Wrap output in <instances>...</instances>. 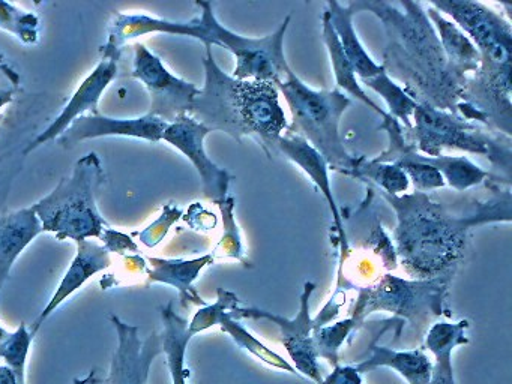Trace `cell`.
<instances>
[{
	"mask_svg": "<svg viewBox=\"0 0 512 384\" xmlns=\"http://www.w3.org/2000/svg\"><path fill=\"white\" fill-rule=\"evenodd\" d=\"M353 12L370 11L386 30L383 69L406 84L416 104L457 114L467 81L455 77L443 53L439 36L421 3L350 2ZM386 72V74H389Z\"/></svg>",
	"mask_w": 512,
	"mask_h": 384,
	"instance_id": "1",
	"label": "cell"
},
{
	"mask_svg": "<svg viewBox=\"0 0 512 384\" xmlns=\"http://www.w3.org/2000/svg\"><path fill=\"white\" fill-rule=\"evenodd\" d=\"M382 195L397 212L395 254L406 272L418 278L451 275L452 267L463 257L467 231L473 225L511 221L509 188L500 197L479 204L478 210L464 216L452 215L425 192L404 195L382 192Z\"/></svg>",
	"mask_w": 512,
	"mask_h": 384,
	"instance_id": "2",
	"label": "cell"
},
{
	"mask_svg": "<svg viewBox=\"0 0 512 384\" xmlns=\"http://www.w3.org/2000/svg\"><path fill=\"white\" fill-rule=\"evenodd\" d=\"M212 47L203 57L205 86L199 90L188 116L209 131H223L235 140L253 137L266 155L278 152L277 146L287 129L286 114L280 105V92L268 81L236 80L215 62Z\"/></svg>",
	"mask_w": 512,
	"mask_h": 384,
	"instance_id": "3",
	"label": "cell"
},
{
	"mask_svg": "<svg viewBox=\"0 0 512 384\" xmlns=\"http://www.w3.org/2000/svg\"><path fill=\"white\" fill-rule=\"evenodd\" d=\"M104 179L97 153L80 158L73 174L62 179L53 192L32 206L43 231L56 234L58 240L71 239L76 243L91 237L101 239V234L109 227L97 204V192Z\"/></svg>",
	"mask_w": 512,
	"mask_h": 384,
	"instance_id": "4",
	"label": "cell"
},
{
	"mask_svg": "<svg viewBox=\"0 0 512 384\" xmlns=\"http://www.w3.org/2000/svg\"><path fill=\"white\" fill-rule=\"evenodd\" d=\"M275 87L283 93L292 111L289 132L305 138L334 170L352 173L356 158L347 152L340 135L341 116L349 108V96L340 89H310L292 69Z\"/></svg>",
	"mask_w": 512,
	"mask_h": 384,
	"instance_id": "5",
	"label": "cell"
},
{
	"mask_svg": "<svg viewBox=\"0 0 512 384\" xmlns=\"http://www.w3.org/2000/svg\"><path fill=\"white\" fill-rule=\"evenodd\" d=\"M412 117L415 125L410 131L404 129L409 132L404 135L421 155L436 158L442 149H460L487 156L508 173L511 170V137L494 135L470 120L428 104L416 105Z\"/></svg>",
	"mask_w": 512,
	"mask_h": 384,
	"instance_id": "6",
	"label": "cell"
},
{
	"mask_svg": "<svg viewBox=\"0 0 512 384\" xmlns=\"http://www.w3.org/2000/svg\"><path fill=\"white\" fill-rule=\"evenodd\" d=\"M437 11H445L478 48L476 78L499 80L511 77L512 29L509 21L493 9L467 0H434L428 2Z\"/></svg>",
	"mask_w": 512,
	"mask_h": 384,
	"instance_id": "7",
	"label": "cell"
},
{
	"mask_svg": "<svg viewBox=\"0 0 512 384\" xmlns=\"http://www.w3.org/2000/svg\"><path fill=\"white\" fill-rule=\"evenodd\" d=\"M292 15H287L280 27L272 35L262 39L245 38L236 35L218 23L215 15L209 18L212 45L227 48L236 57L233 78L236 80L268 81L277 86L290 71L284 57L283 42Z\"/></svg>",
	"mask_w": 512,
	"mask_h": 384,
	"instance_id": "8",
	"label": "cell"
},
{
	"mask_svg": "<svg viewBox=\"0 0 512 384\" xmlns=\"http://www.w3.org/2000/svg\"><path fill=\"white\" fill-rule=\"evenodd\" d=\"M446 281L448 278L442 276L430 281H404L397 276L385 275L376 287L362 291L353 320L356 323V318L365 317L377 309L397 312L416 320L428 309L437 314L436 305L445 291Z\"/></svg>",
	"mask_w": 512,
	"mask_h": 384,
	"instance_id": "9",
	"label": "cell"
},
{
	"mask_svg": "<svg viewBox=\"0 0 512 384\" xmlns=\"http://www.w3.org/2000/svg\"><path fill=\"white\" fill-rule=\"evenodd\" d=\"M133 77L142 81L151 96L148 114L172 123L182 114H188L199 93L196 84L188 83L167 71L160 57L137 42L134 45Z\"/></svg>",
	"mask_w": 512,
	"mask_h": 384,
	"instance_id": "10",
	"label": "cell"
},
{
	"mask_svg": "<svg viewBox=\"0 0 512 384\" xmlns=\"http://www.w3.org/2000/svg\"><path fill=\"white\" fill-rule=\"evenodd\" d=\"M209 132L211 131L205 125L197 122L188 114H182L178 119L169 123L164 131L163 140L181 150L193 162L194 167L199 171L200 179H202L203 194L209 200L218 203L227 197L233 176L224 168L218 167L206 155L203 141Z\"/></svg>",
	"mask_w": 512,
	"mask_h": 384,
	"instance_id": "11",
	"label": "cell"
},
{
	"mask_svg": "<svg viewBox=\"0 0 512 384\" xmlns=\"http://www.w3.org/2000/svg\"><path fill=\"white\" fill-rule=\"evenodd\" d=\"M118 333V348L113 354L107 384H146L155 357L163 353L161 336L152 333L146 341L139 336V327L122 321L118 315H110Z\"/></svg>",
	"mask_w": 512,
	"mask_h": 384,
	"instance_id": "12",
	"label": "cell"
},
{
	"mask_svg": "<svg viewBox=\"0 0 512 384\" xmlns=\"http://www.w3.org/2000/svg\"><path fill=\"white\" fill-rule=\"evenodd\" d=\"M119 57H121L119 51L101 48L100 65H98L97 68L94 69V72L80 84L79 89L74 93L67 107L56 117L55 122H53L46 131L41 132V134L26 147L25 155H28V153H31L32 150L37 149V147L49 143V141L58 140V138L70 128L71 123H73L77 117L83 116L86 111L98 113L97 107L101 95H103L106 87L109 86V84L115 80L116 75H118Z\"/></svg>",
	"mask_w": 512,
	"mask_h": 384,
	"instance_id": "13",
	"label": "cell"
},
{
	"mask_svg": "<svg viewBox=\"0 0 512 384\" xmlns=\"http://www.w3.org/2000/svg\"><path fill=\"white\" fill-rule=\"evenodd\" d=\"M167 126L169 123L166 120L151 114H145L139 119L121 120L110 119L98 111L77 117L70 128L58 138V144L70 149L82 141L100 137H134L158 143L163 140Z\"/></svg>",
	"mask_w": 512,
	"mask_h": 384,
	"instance_id": "14",
	"label": "cell"
},
{
	"mask_svg": "<svg viewBox=\"0 0 512 384\" xmlns=\"http://www.w3.org/2000/svg\"><path fill=\"white\" fill-rule=\"evenodd\" d=\"M314 284L307 282L305 291L301 299V311L295 320H286V318L277 317V315L269 314V312L257 311V309H238L239 315L242 317H263L268 320L275 321L281 327V335L289 353L292 354L293 360L298 363V368L311 377H317L316 354H314L313 341L310 339L311 321L308 315V299L313 293ZM320 381V380H319Z\"/></svg>",
	"mask_w": 512,
	"mask_h": 384,
	"instance_id": "15",
	"label": "cell"
},
{
	"mask_svg": "<svg viewBox=\"0 0 512 384\" xmlns=\"http://www.w3.org/2000/svg\"><path fill=\"white\" fill-rule=\"evenodd\" d=\"M110 264H112V258H110V252L104 246L98 245L94 240H83V242L77 243L76 258L71 263L70 269L65 273L55 296L50 299L49 305L41 312L40 317L32 326L31 335L35 336L44 320L50 317L53 311L59 308L71 294L76 293L95 273L110 267Z\"/></svg>",
	"mask_w": 512,
	"mask_h": 384,
	"instance_id": "16",
	"label": "cell"
},
{
	"mask_svg": "<svg viewBox=\"0 0 512 384\" xmlns=\"http://www.w3.org/2000/svg\"><path fill=\"white\" fill-rule=\"evenodd\" d=\"M277 149L278 152H283L290 161L299 165L310 176V179L319 186L323 195H325L326 201H328L329 207H331L332 215H334L335 227H337L338 236H340L341 252H343L344 257V252L349 251V243H347L337 203H335L334 195H332L331 183H329L328 177V164H326L325 159L317 150L310 146V143L305 138L289 131H287L286 135H281Z\"/></svg>",
	"mask_w": 512,
	"mask_h": 384,
	"instance_id": "17",
	"label": "cell"
},
{
	"mask_svg": "<svg viewBox=\"0 0 512 384\" xmlns=\"http://www.w3.org/2000/svg\"><path fill=\"white\" fill-rule=\"evenodd\" d=\"M43 231L32 207L0 216V288L10 276L17 258Z\"/></svg>",
	"mask_w": 512,
	"mask_h": 384,
	"instance_id": "18",
	"label": "cell"
},
{
	"mask_svg": "<svg viewBox=\"0 0 512 384\" xmlns=\"http://www.w3.org/2000/svg\"><path fill=\"white\" fill-rule=\"evenodd\" d=\"M427 6L428 9L425 14H427L433 27H436L437 32H439L437 36H439L449 68L454 72L455 77L467 81V72L478 71L479 63H481L478 48L454 21L446 20L437 9H434L428 3Z\"/></svg>",
	"mask_w": 512,
	"mask_h": 384,
	"instance_id": "19",
	"label": "cell"
},
{
	"mask_svg": "<svg viewBox=\"0 0 512 384\" xmlns=\"http://www.w3.org/2000/svg\"><path fill=\"white\" fill-rule=\"evenodd\" d=\"M329 17H331L332 27L337 33L341 48L346 54L349 62L352 63L353 71L362 80L376 77L380 72L385 71L383 66L377 65L367 51L362 47L359 39L356 38L355 29H353V9L349 5L343 6L338 2H328Z\"/></svg>",
	"mask_w": 512,
	"mask_h": 384,
	"instance_id": "20",
	"label": "cell"
},
{
	"mask_svg": "<svg viewBox=\"0 0 512 384\" xmlns=\"http://www.w3.org/2000/svg\"><path fill=\"white\" fill-rule=\"evenodd\" d=\"M151 269L148 272L149 282H163L173 285L181 293L182 302L203 303L199 294L193 290V282L200 270L214 261V255L208 254L196 260H166V258H148Z\"/></svg>",
	"mask_w": 512,
	"mask_h": 384,
	"instance_id": "21",
	"label": "cell"
},
{
	"mask_svg": "<svg viewBox=\"0 0 512 384\" xmlns=\"http://www.w3.org/2000/svg\"><path fill=\"white\" fill-rule=\"evenodd\" d=\"M161 318L164 323L161 347H163V353L167 354L173 384H185V378L188 375L184 369L185 350L193 335L188 330L187 320L173 311V303H167L164 308H161Z\"/></svg>",
	"mask_w": 512,
	"mask_h": 384,
	"instance_id": "22",
	"label": "cell"
},
{
	"mask_svg": "<svg viewBox=\"0 0 512 384\" xmlns=\"http://www.w3.org/2000/svg\"><path fill=\"white\" fill-rule=\"evenodd\" d=\"M323 38H325L326 47H328L329 57H331L332 68H334L335 81H337L338 87L344 89V92L349 93L350 96H355L358 101L362 104L368 105L371 110L376 111L380 116L385 117V111L380 110L370 98L367 93L361 89L358 81H356V74L353 71L352 63L347 59L344 54L343 48H341L340 41H338L337 33H335L334 27H332L331 17H329L328 9L323 14Z\"/></svg>",
	"mask_w": 512,
	"mask_h": 384,
	"instance_id": "23",
	"label": "cell"
},
{
	"mask_svg": "<svg viewBox=\"0 0 512 384\" xmlns=\"http://www.w3.org/2000/svg\"><path fill=\"white\" fill-rule=\"evenodd\" d=\"M464 329H467V321H461L458 324L437 323L431 327L427 336V345L436 354L437 365L428 384H454L451 351L455 345L466 342L463 335Z\"/></svg>",
	"mask_w": 512,
	"mask_h": 384,
	"instance_id": "24",
	"label": "cell"
},
{
	"mask_svg": "<svg viewBox=\"0 0 512 384\" xmlns=\"http://www.w3.org/2000/svg\"><path fill=\"white\" fill-rule=\"evenodd\" d=\"M385 365L397 369L400 374L409 380L410 384H428L433 374V366L428 362L427 357L419 351H404L397 353L389 348H376L373 357L362 363L356 371H367L376 366Z\"/></svg>",
	"mask_w": 512,
	"mask_h": 384,
	"instance_id": "25",
	"label": "cell"
},
{
	"mask_svg": "<svg viewBox=\"0 0 512 384\" xmlns=\"http://www.w3.org/2000/svg\"><path fill=\"white\" fill-rule=\"evenodd\" d=\"M421 161L433 165L437 171H440L445 182H448L452 188L457 191H466L472 186L481 185L491 179V174L479 168L478 165L473 164L469 159L464 156H424L418 153Z\"/></svg>",
	"mask_w": 512,
	"mask_h": 384,
	"instance_id": "26",
	"label": "cell"
},
{
	"mask_svg": "<svg viewBox=\"0 0 512 384\" xmlns=\"http://www.w3.org/2000/svg\"><path fill=\"white\" fill-rule=\"evenodd\" d=\"M349 176L373 180L380 188L385 189L383 192L386 194L398 195L409 189V177L398 165L376 162L374 159H356L355 168Z\"/></svg>",
	"mask_w": 512,
	"mask_h": 384,
	"instance_id": "27",
	"label": "cell"
},
{
	"mask_svg": "<svg viewBox=\"0 0 512 384\" xmlns=\"http://www.w3.org/2000/svg\"><path fill=\"white\" fill-rule=\"evenodd\" d=\"M362 83L367 84L370 89H373L374 92L379 93L385 99L389 110H391L389 114L395 117L398 122H403L406 131L412 129L413 111H415L418 104L398 84L392 83L386 71L380 72L376 77L362 80Z\"/></svg>",
	"mask_w": 512,
	"mask_h": 384,
	"instance_id": "28",
	"label": "cell"
},
{
	"mask_svg": "<svg viewBox=\"0 0 512 384\" xmlns=\"http://www.w3.org/2000/svg\"><path fill=\"white\" fill-rule=\"evenodd\" d=\"M0 29L8 30L25 44H37L40 38V18L11 3L0 2Z\"/></svg>",
	"mask_w": 512,
	"mask_h": 384,
	"instance_id": "29",
	"label": "cell"
},
{
	"mask_svg": "<svg viewBox=\"0 0 512 384\" xmlns=\"http://www.w3.org/2000/svg\"><path fill=\"white\" fill-rule=\"evenodd\" d=\"M32 339L26 324L22 323L14 333H8L7 338L0 342V359L7 362L8 368L17 375L20 383L25 384V366L28 359Z\"/></svg>",
	"mask_w": 512,
	"mask_h": 384,
	"instance_id": "30",
	"label": "cell"
},
{
	"mask_svg": "<svg viewBox=\"0 0 512 384\" xmlns=\"http://www.w3.org/2000/svg\"><path fill=\"white\" fill-rule=\"evenodd\" d=\"M217 324H221L224 332L230 333V335L233 336V339H235L239 345L247 348V350H250L251 353L256 354V356L260 357V359L271 363V365L278 366V368L287 369V371L290 372L295 371V369H293L292 366L287 365V363L284 362L281 357H278L277 354L269 351L265 345L260 344L257 339H254L253 336H251L250 333H248L247 330L241 326V324L236 323V321L233 320L232 315L227 314V312H223V314L220 315V318H218Z\"/></svg>",
	"mask_w": 512,
	"mask_h": 384,
	"instance_id": "31",
	"label": "cell"
},
{
	"mask_svg": "<svg viewBox=\"0 0 512 384\" xmlns=\"http://www.w3.org/2000/svg\"><path fill=\"white\" fill-rule=\"evenodd\" d=\"M221 215H223L224 233L221 237L218 249H221L227 257L238 258L242 260L244 257V248H242L241 236H239L238 225H236L235 216H233V209H235V198L227 195L224 200L218 201Z\"/></svg>",
	"mask_w": 512,
	"mask_h": 384,
	"instance_id": "32",
	"label": "cell"
},
{
	"mask_svg": "<svg viewBox=\"0 0 512 384\" xmlns=\"http://www.w3.org/2000/svg\"><path fill=\"white\" fill-rule=\"evenodd\" d=\"M218 302L215 305L208 306V308L200 309L196 315H194L191 324H188V330L191 335L202 332V330L209 329L218 323V318L223 314L226 309L233 308L238 303V297L235 294L224 291L223 288L218 290Z\"/></svg>",
	"mask_w": 512,
	"mask_h": 384,
	"instance_id": "33",
	"label": "cell"
},
{
	"mask_svg": "<svg viewBox=\"0 0 512 384\" xmlns=\"http://www.w3.org/2000/svg\"><path fill=\"white\" fill-rule=\"evenodd\" d=\"M181 216H184L181 207L173 203L166 204V206L163 207V213H161L160 218H158L154 224L145 228V230L140 231L139 237L143 245L148 246V248L157 246L158 243L166 237V234L169 233V228L172 227Z\"/></svg>",
	"mask_w": 512,
	"mask_h": 384,
	"instance_id": "34",
	"label": "cell"
},
{
	"mask_svg": "<svg viewBox=\"0 0 512 384\" xmlns=\"http://www.w3.org/2000/svg\"><path fill=\"white\" fill-rule=\"evenodd\" d=\"M20 86V75L0 54V110L10 104Z\"/></svg>",
	"mask_w": 512,
	"mask_h": 384,
	"instance_id": "35",
	"label": "cell"
},
{
	"mask_svg": "<svg viewBox=\"0 0 512 384\" xmlns=\"http://www.w3.org/2000/svg\"><path fill=\"white\" fill-rule=\"evenodd\" d=\"M355 320H346L343 323H338L337 326L328 327V329H322L317 335V342H319V348L325 351H337L340 347L341 341L346 338L347 333L353 327Z\"/></svg>",
	"mask_w": 512,
	"mask_h": 384,
	"instance_id": "36",
	"label": "cell"
},
{
	"mask_svg": "<svg viewBox=\"0 0 512 384\" xmlns=\"http://www.w3.org/2000/svg\"><path fill=\"white\" fill-rule=\"evenodd\" d=\"M104 242V248L109 252H118V254H127V252H139L136 243L127 236V234L119 233L113 228L107 227L101 234Z\"/></svg>",
	"mask_w": 512,
	"mask_h": 384,
	"instance_id": "37",
	"label": "cell"
},
{
	"mask_svg": "<svg viewBox=\"0 0 512 384\" xmlns=\"http://www.w3.org/2000/svg\"><path fill=\"white\" fill-rule=\"evenodd\" d=\"M185 221L196 230H211L217 225V218H215L214 213H209L199 203L190 207L187 215H185Z\"/></svg>",
	"mask_w": 512,
	"mask_h": 384,
	"instance_id": "38",
	"label": "cell"
},
{
	"mask_svg": "<svg viewBox=\"0 0 512 384\" xmlns=\"http://www.w3.org/2000/svg\"><path fill=\"white\" fill-rule=\"evenodd\" d=\"M73 383L74 384H107L106 378L101 377V375L98 374L97 369H92V371L89 372L88 377L74 378Z\"/></svg>",
	"mask_w": 512,
	"mask_h": 384,
	"instance_id": "39",
	"label": "cell"
},
{
	"mask_svg": "<svg viewBox=\"0 0 512 384\" xmlns=\"http://www.w3.org/2000/svg\"><path fill=\"white\" fill-rule=\"evenodd\" d=\"M0 384H23L7 365H0Z\"/></svg>",
	"mask_w": 512,
	"mask_h": 384,
	"instance_id": "40",
	"label": "cell"
},
{
	"mask_svg": "<svg viewBox=\"0 0 512 384\" xmlns=\"http://www.w3.org/2000/svg\"><path fill=\"white\" fill-rule=\"evenodd\" d=\"M8 336V333L5 332L4 329H2V327H0V342L4 341L5 338H7Z\"/></svg>",
	"mask_w": 512,
	"mask_h": 384,
	"instance_id": "41",
	"label": "cell"
}]
</instances>
